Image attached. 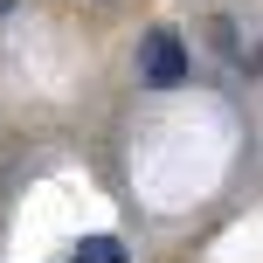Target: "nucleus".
<instances>
[{"label": "nucleus", "mask_w": 263, "mask_h": 263, "mask_svg": "<svg viewBox=\"0 0 263 263\" xmlns=\"http://www.w3.org/2000/svg\"><path fill=\"white\" fill-rule=\"evenodd\" d=\"M139 77L153 83V90H180L187 83V42L173 35V28H145L139 35Z\"/></svg>", "instance_id": "1"}, {"label": "nucleus", "mask_w": 263, "mask_h": 263, "mask_svg": "<svg viewBox=\"0 0 263 263\" xmlns=\"http://www.w3.org/2000/svg\"><path fill=\"white\" fill-rule=\"evenodd\" d=\"M69 263H132V256H125V242H118V236H83Z\"/></svg>", "instance_id": "2"}]
</instances>
